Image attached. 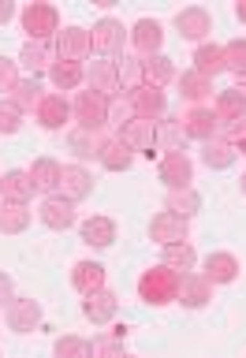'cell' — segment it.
Segmentation results:
<instances>
[{"label": "cell", "instance_id": "1", "mask_svg": "<svg viewBox=\"0 0 246 358\" xmlns=\"http://www.w3.org/2000/svg\"><path fill=\"white\" fill-rule=\"evenodd\" d=\"M179 295V273H172L168 265H150L145 273L138 276V299L145 302V306H172Z\"/></svg>", "mask_w": 246, "mask_h": 358}, {"label": "cell", "instance_id": "2", "mask_svg": "<svg viewBox=\"0 0 246 358\" xmlns=\"http://www.w3.org/2000/svg\"><path fill=\"white\" fill-rule=\"evenodd\" d=\"M19 19H22V34H27V41L34 45H45V41H56V34H60V11H56L52 4H27L19 11Z\"/></svg>", "mask_w": 246, "mask_h": 358}, {"label": "cell", "instance_id": "3", "mask_svg": "<svg viewBox=\"0 0 246 358\" xmlns=\"http://www.w3.org/2000/svg\"><path fill=\"white\" fill-rule=\"evenodd\" d=\"M71 120H75V127L101 134L108 127V101L101 94H94V90H78L71 101Z\"/></svg>", "mask_w": 246, "mask_h": 358}, {"label": "cell", "instance_id": "4", "mask_svg": "<svg viewBox=\"0 0 246 358\" xmlns=\"http://www.w3.org/2000/svg\"><path fill=\"white\" fill-rule=\"evenodd\" d=\"M89 41H94V52L105 56V60H116V56L123 52V45H127V27H123L120 19H97L94 30H89Z\"/></svg>", "mask_w": 246, "mask_h": 358}, {"label": "cell", "instance_id": "5", "mask_svg": "<svg viewBox=\"0 0 246 358\" xmlns=\"http://www.w3.org/2000/svg\"><path fill=\"white\" fill-rule=\"evenodd\" d=\"M94 56V41H89V30L86 27H60L56 34V60H67V64H82Z\"/></svg>", "mask_w": 246, "mask_h": 358}, {"label": "cell", "instance_id": "6", "mask_svg": "<svg viewBox=\"0 0 246 358\" xmlns=\"http://www.w3.org/2000/svg\"><path fill=\"white\" fill-rule=\"evenodd\" d=\"M86 90H94V94H101L105 101L112 97H120L123 90H120V60H94L86 67Z\"/></svg>", "mask_w": 246, "mask_h": 358}, {"label": "cell", "instance_id": "7", "mask_svg": "<svg viewBox=\"0 0 246 358\" xmlns=\"http://www.w3.org/2000/svg\"><path fill=\"white\" fill-rule=\"evenodd\" d=\"M4 321L11 332H34L41 324V302L34 295H15L4 306Z\"/></svg>", "mask_w": 246, "mask_h": 358}, {"label": "cell", "instance_id": "8", "mask_svg": "<svg viewBox=\"0 0 246 358\" xmlns=\"http://www.w3.org/2000/svg\"><path fill=\"white\" fill-rule=\"evenodd\" d=\"M120 142L127 145L131 153H142V157H153L157 153V123L153 120H127L120 127Z\"/></svg>", "mask_w": 246, "mask_h": 358}, {"label": "cell", "instance_id": "9", "mask_svg": "<svg viewBox=\"0 0 246 358\" xmlns=\"http://www.w3.org/2000/svg\"><path fill=\"white\" fill-rule=\"evenodd\" d=\"M157 176L168 190H183V187H194V161L187 153H164L161 164H157Z\"/></svg>", "mask_w": 246, "mask_h": 358}, {"label": "cell", "instance_id": "10", "mask_svg": "<svg viewBox=\"0 0 246 358\" xmlns=\"http://www.w3.org/2000/svg\"><path fill=\"white\" fill-rule=\"evenodd\" d=\"M150 239L157 246H172V243H190V220L175 217V213L161 209L157 217L150 220Z\"/></svg>", "mask_w": 246, "mask_h": 358}, {"label": "cell", "instance_id": "11", "mask_svg": "<svg viewBox=\"0 0 246 358\" xmlns=\"http://www.w3.org/2000/svg\"><path fill=\"white\" fill-rule=\"evenodd\" d=\"M239 273H243V262H239L231 250H212L205 262H201V276H205L212 287L235 284V280H239Z\"/></svg>", "mask_w": 246, "mask_h": 358}, {"label": "cell", "instance_id": "12", "mask_svg": "<svg viewBox=\"0 0 246 358\" xmlns=\"http://www.w3.org/2000/svg\"><path fill=\"white\" fill-rule=\"evenodd\" d=\"M116 313H120V295L112 287H101L94 291V295H82V317L89 324H112L116 321Z\"/></svg>", "mask_w": 246, "mask_h": 358}, {"label": "cell", "instance_id": "13", "mask_svg": "<svg viewBox=\"0 0 246 358\" xmlns=\"http://www.w3.org/2000/svg\"><path fill=\"white\" fill-rule=\"evenodd\" d=\"M179 123H183V134L194 138V142H209V138L220 134V123H217V116H212L209 105H190L183 116H179Z\"/></svg>", "mask_w": 246, "mask_h": 358}, {"label": "cell", "instance_id": "14", "mask_svg": "<svg viewBox=\"0 0 246 358\" xmlns=\"http://www.w3.org/2000/svg\"><path fill=\"white\" fill-rule=\"evenodd\" d=\"M127 101H131V108H134V116L138 120H164V112H168V94L164 90H157V86H138V90H131L127 94Z\"/></svg>", "mask_w": 246, "mask_h": 358}, {"label": "cell", "instance_id": "15", "mask_svg": "<svg viewBox=\"0 0 246 358\" xmlns=\"http://www.w3.org/2000/svg\"><path fill=\"white\" fill-rule=\"evenodd\" d=\"M60 198L67 201H86L94 194V172H89L86 164H64V176H60V190H56Z\"/></svg>", "mask_w": 246, "mask_h": 358}, {"label": "cell", "instance_id": "16", "mask_svg": "<svg viewBox=\"0 0 246 358\" xmlns=\"http://www.w3.org/2000/svg\"><path fill=\"white\" fill-rule=\"evenodd\" d=\"M38 217H41L45 228L67 231V228H75V224H78V209H75V201H67V198H60V194H49V198L41 201Z\"/></svg>", "mask_w": 246, "mask_h": 358}, {"label": "cell", "instance_id": "17", "mask_svg": "<svg viewBox=\"0 0 246 358\" xmlns=\"http://www.w3.org/2000/svg\"><path fill=\"white\" fill-rule=\"evenodd\" d=\"M175 302H179V306H187V310H205L212 302V284L198 273V268H194V273H183V276H179Z\"/></svg>", "mask_w": 246, "mask_h": 358}, {"label": "cell", "instance_id": "18", "mask_svg": "<svg viewBox=\"0 0 246 358\" xmlns=\"http://www.w3.org/2000/svg\"><path fill=\"white\" fill-rule=\"evenodd\" d=\"M175 30H179V38H187V41H205L209 38V30H212V15L205 8H198V4H190L183 11H175Z\"/></svg>", "mask_w": 246, "mask_h": 358}, {"label": "cell", "instance_id": "19", "mask_svg": "<svg viewBox=\"0 0 246 358\" xmlns=\"http://www.w3.org/2000/svg\"><path fill=\"white\" fill-rule=\"evenodd\" d=\"M127 41L138 49V56H157L164 49V27L157 19H138L127 30Z\"/></svg>", "mask_w": 246, "mask_h": 358}, {"label": "cell", "instance_id": "20", "mask_svg": "<svg viewBox=\"0 0 246 358\" xmlns=\"http://www.w3.org/2000/svg\"><path fill=\"white\" fill-rule=\"evenodd\" d=\"M34 120H38L45 131H64L67 123H71V101L64 94H45V101L38 105V112H34Z\"/></svg>", "mask_w": 246, "mask_h": 358}, {"label": "cell", "instance_id": "21", "mask_svg": "<svg viewBox=\"0 0 246 358\" xmlns=\"http://www.w3.org/2000/svg\"><path fill=\"white\" fill-rule=\"evenodd\" d=\"M30 183H34V190H38V194H56V190H60V176H64V164L56 161V157H38V161H34L30 168Z\"/></svg>", "mask_w": 246, "mask_h": 358}, {"label": "cell", "instance_id": "22", "mask_svg": "<svg viewBox=\"0 0 246 358\" xmlns=\"http://www.w3.org/2000/svg\"><path fill=\"white\" fill-rule=\"evenodd\" d=\"M34 198V183L27 168H8L0 176V201H15V206H30Z\"/></svg>", "mask_w": 246, "mask_h": 358}, {"label": "cell", "instance_id": "23", "mask_svg": "<svg viewBox=\"0 0 246 358\" xmlns=\"http://www.w3.org/2000/svg\"><path fill=\"white\" fill-rule=\"evenodd\" d=\"M175 90H179V97H183V101H190V105H205V101H212V78H205L201 71H194V67L179 71Z\"/></svg>", "mask_w": 246, "mask_h": 358}, {"label": "cell", "instance_id": "24", "mask_svg": "<svg viewBox=\"0 0 246 358\" xmlns=\"http://www.w3.org/2000/svg\"><path fill=\"white\" fill-rule=\"evenodd\" d=\"M71 287L78 295H94V291L105 287V265L94 262V257H82V262L71 265Z\"/></svg>", "mask_w": 246, "mask_h": 358}, {"label": "cell", "instance_id": "25", "mask_svg": "<svg viewBox=\"0 0 246 358\" xmlns=\"http://www.w3.org/2000/svg\"><path fill=\"white\" fill-rule=\"evenodd\" d=\"M175 78H179V71H175L172 56H164V52H157V56H142V83H145V86L164 90L168 83H175Z\"/></svg>", "mask_w": 246, "mask_h": 358}, {"label": "cell", "instance_id": "26", "mask_svg": "<svg viewBox=\"0 0 246 358\" xmlns=\"http://www.w3.org/2000/svg\"><path fill=\"white\" fill-rule=\"evenodd\" d=\"M86 246H94V250H108L112 243H116V220L112 217H89L82 220V228H78Z\"/></svg>", "mask_w": 246, "mask_h": 358}, {"label": "cell", "instance_id": "27", "mask_svg": "<svg viewBox=\"0 0 246 358\" xmlns=\"http://www.w3.org/2000/svg\"><path fill=\"white\" fill-rule=\"evenodd\" d=\"M201 161H205V168H212V172H228V168L239 161V153H235V145L228 138H209L201 142Z\"/></svg>", "mask_w": 246, "mask_h": 358}, {"label": "cell", "instance_id": "28", "mask_svg": "<svg viewBox=\"0 0 246 358\" xmlns=\"http://www.w3.org/2000/svg\"><path fill=\"white\" fill-rule=\"evenodd\" d=\"M97 164L105 168V172H131V164H134V153H131L127 145L120 142V134H116V138H105V142H101Z\"/></svg>", "mask_w": 246, "mask_h": 358}, {"label": "cell", "instance_id": "29", "mask_svg": "<svg viewBox=\"0 0 246 358\" xmlns=\"http://www.w3.org/2000/svg\"><path fill=\"white\" fill-rule=\"evenodd\" d=\"M212 116H217V123L224 127V123H231V120H239V116H246V101H243V94L239 90H220V94H212Z\"/></svg>", "mask_w": 246, "mask_h": 358}, {"label": "cell", "instance_id": "30", "mask_svg": "<svg viewBox=\"0 0 246 358\" xmlns=\"http://www.w3.org/2000/svg\"><path fill=\"white\" fill-rule=\"evenodd\" d=\"M187 134H183V123H179V116H164L157 120V153H187Z\"/></svg>", "mask_w": 246, "mask_h": 358}, {"label": "cell", "instance_id": "31", "mask_svg": "<svg viewBox=\"0 0 246 358\" xmlns=\"http://www.w3.org/2000/svg\"><path fill=\"white\" fill-rule=\"evenodd\" d=\"M161 265H168L172 273H194L198 268V250L190 243H172V246H161Z\"/></svg>", "mask_w": 246, "mask_h": 358}, {"label": "cell", "instance_id": "32", "mask_svg": "<svg viewBox=\"0 0 246 358\" xmlns=\"http://www.w3.org/2000/svg\"><path fill=\"white\" fill-rule=\"evenodd\" d=\"M164 209L175 213V217H183V220H190V217H198V213H201V194L194 187L168 190V194H164Z\"/></svg>", "mask_w": 246, "mask_h": 358}, {"label": "cell", "instance_id": "33", "mask_svg": "<svg viewBox=\"0 0 246 358\" xmlns=\"http://www.w3.org/2000/svg\"><path fill=\"white\" fill-rule=\"evenodd\" d=\"M11 101H15V108L22 116H27V112H38V105L45 101V86L34 75H27V78H19L15 90H11Z\"/></svg>", "mask_w": 246, "mask_h": 358}, {"label": "cell", "instance_id": "34", "mask_svg": "<svg viewBox=\"0 0 246 358\" xmlns=\"http://www.w3.org/2000/svg\"><path fill=\"white\" fill-rule=\"evenodd\" d=\"M49 78H52V86H56V94H67V90H78L86 83V64H67V60H56L49 67Z\"/></svg>", "mask_w": 246, "mask_h": 358}, {"label": "cell", "instance_id": "35", "mask_svg": "<svg viewBox=\"0 0 246 358\" xmlns=\"http://www.w3.org/2000/svg\"><path fill=\"white\" fill-rule=\"evenodd\" d=\"M194 71H201L205 78H217L224 71V45L201 41L198 49H194Z\"/></svg>", "mask_w": 246, "mask_h": 358}, {"label": "cell", "instance_id": "36", "mask_svg": "<svg viewBox=\"0 0 246 358\" xmlns=\"http://www.w3.org/2000/svg\"><path fill=\"white\" fill-rule=\"evenodd\" d=\"M101 134H94V131H82V127H71L67 131V150H71L75 157H78V164L82 161H94V157L101 153Z\"/></svg>", "mask_w": 246, "mask_h": 358}, {"label": "cell", "instance_id": "37", "mask_svg": "<svg viewBox=\"0 0 246 358\" xmlns=\"http://www.w3.org/2000/svg\"><path fill=\"white\" fill-rule=\"evenodd\" d=\"M34 213L27 206H15V201H0V235H22L30 228Z\"/></svg>", "mask_w": 246, "mask_h": 358}, {"label": "cell", "instance_id": "38", "mask_svg": "<svg viewBox=\"0 0 246 358\" xmlns=\"http://www.w3.org/2000/svg\"><path fill=\"white\" fill-rule=\"evenodd\" d=\"M19 64L27 67V71H30L34 78H38V75L49 71V67H52L56 60L49 56V49H45V45H34V41H27V45H22V52H19Z\"/></svg>", "mask_w": 246, "mask_h": 358}, {"label": "cell", "instance_id": "39", "mask_svg": "<svg viewBox=\"0 0 246 358\" xmlns=\"http://www.w3.org/2000/svg\"><path fill=\"white\" fill-rule=\"evenodd\" d=\"M224 71H231L235 78H246V38H235L224 45Z\"/></svg>", "mask_w": 246, "mask_h": 358}, {"label": "cell", "instance_id": "40", "mask_svg": "<svg viewBox=\"0 0 246 358\" xmlns=\"http://www.w3.org/2000/svg\"><path fill=\"white\" fill-rule=\"evenodd\" d=\"M52 355L56 358H89V340H82V336H60V340L52 343Z\"/></svg>", "mask_w": 246, "mask_h": 358}, {"label": "cell", "instance_id": "41", "mask_svg": "<svg viewBox=\"0 0 246 358\" xmlns=\"http://www.w3.org/2000/svg\"><path fill=\"white\" fill-rule=\"evenodd\" d=\"M22 131V112L11 97H0V134H19Z\"/></svg>", "mask_w": 246, "mask_h": 358}, {"label": "cell", "instance_id": "42", "mask_svg": "<svg viewBox=\"0 0 246 358\" xmlns=\"http://www.w3.org/2000/svg\"><path fill=\"white\" fill-rule=\"evenodd\" d=\"M142 86V60H134V56H123L120 64V90H138Z\"/></svg>", "mask_w": 246, "mask_h": 358}, {"label": "cell", "instance_id": "43", "mask_svg": "<svg viewBox=\"0 0 246 358\" xmlns=\"http://www.w3.org/2000/svg\"><path fill=\"white\" fill-rule=\"evenodd\" d=\"M89 358H123V343L116 336H94L89 340Z\"/></svg>", "mask_w": 246, "mask_h": 358}, {"label": "cell", "instance_id": "44", "mask_svg": "<svg viewBox=\"0 0 246 358\" xmlns=\"http://www.w3.org/2000/svg\"><path fill=\"white\" fill-rule=\"evenodd\" d=\"M19 60H8V56H0V94L11 97V90L19 86Z\"/></svg>", "mask_w": 246, "mask_h": 358}, {"label": "cell", "instance_id": "45", "mask_svg": "<svg viewBox=\"0 0 246 358\" xmlns=\"http://www.w3.org/2000/svg\"><path fill=\"white\" fill-rule=\"evenodd\" d=\"M127 120H134V108H131V101L127 97H112L108 101V123H120V127H123V123H127Z\"/></svg>", "mask_w": 246, "mask_h": 358}, {"label": "cell", "instance_id": "46", "mask_svg": "<svg viewBox=\"0 0 246 358\" xmlns=\"http://www.w3.org/2000/svg\"><path fill=\"white\" fill-rule=\"evenodd\" d=\"M220 138H228L231 145H239V142L246 138V116L231 120V123H224V127H220Z\"/></svg>", "mask_w": 246, "mask_h": 358}, {"label": "cell", "instance_id": "47", "mask_svg": "<svg viewBox=\"0 0 246 358\" xmlns=\"http://www.w3.org/2000/svg\"><path fill=\"white\" fill-rule=\"evenodd\" d=\"M11 299H15V284H11V276L0 268V306H8Z\"/></svg>", "mask_w": 246, "mask_h": 358}, {"label": "cell", "instance_id": "48", "mask_svg": "<svg viewBox=\"0 0 246 358\" xmlns=\"http://www.w3.org/2000/svg\"><path fill=\"white\" fill-rule=\"evenodd\" d=\"M11 15H15V4H11V0H0V27H4Z\"/></svg>", "mask_w": 246, "mask_h": 358}, {"label": "cell", "instance_id": "49", "mask_svg": "<svg viewBox=\"0 0 246 358\" xmlns=\"http://www.w3.org/2000/svg\"><path fill=\"white\" fill-rule=\"evenodd\" d=\"M235 19H239L243 27H246V0H239V4H235Z\"/></svg>", "mask_w": 246, "mask_h": 358}, {"label": "cell", "instance_id": "50", "mask_svg": "<svg viewBox=\"0 0 246 358\" xmlns=\"http://www.w3.org/2000/svg\"><path fill=\"white\" fill-rule=\"evenodd\" d=\"M235 90H239V94H243V101H246V78H239V83H235Z\"/></svg>", "mask_w": 246, "mask_h": 358}, {"label": "cell", "instance_id": "51", "mask_svg": "<svg viewBox=\"0 0 246 358\" xmlns=\"http://www.w3.org/2000/svg\"><path fill=\"white\" fill-rule=\"evenodd\" d=\"M235 153H243V157H246V138H243L239 145H235Z\"/></svg>", "mask_w": 246, "mask_h": 358}, {"label": "cell", "instance_id": "52", "mask_svg": "<svg viewBox=\"0 0 246 358\" xmlns=\"http://www.w3.org/2000/svg\"><path fill=\"white\" fill-rule=\"evenodd\" d=\"M239 187H243V194H246V172H243V179H239Z\"/></svg>", "mask_w": 246, "mask_h": 358}, {"label": "cell", "instance_id": "53", "mask_svg": "<svg viewBox=\"0 0 246 358\" xmlns=\"http://www.w3.org/2000/svg\"><path fill=\"white\" fill-rule=\"evenodd\" d=\"M123 358H134V355H123Z\"/></svg>", "mask_w": 246, "mask_h": 358}, {"label": "cell", "instance_id": "54", "mask_svg": "<svg viewBox=\"0 0 246 358\" xmlns=\"http://www.w3.org/2000/svg\"><path fill=\"white\" fill-rule=\"evenodd\" d=\"M0 358H4V355H0Z\"/></svg>", "mask_w": 246, "mask_h": 358}]
</instances>
